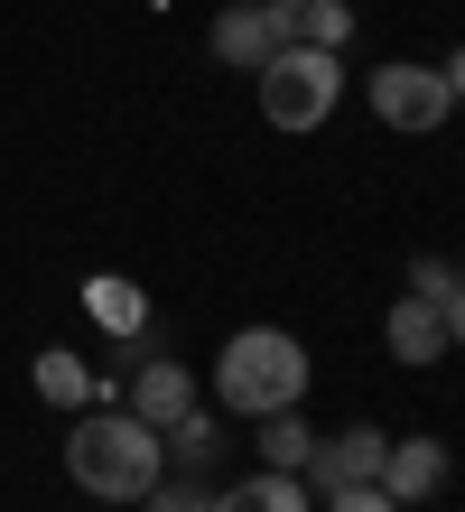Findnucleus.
Instances as JSON below:
<instances>
[{"label":"nucleus","instance_id":"1","mask_svg":"<svg viewBox=\"0 0 465 512\" xmlns=\"http://www.w3.org/2000/svg\"><path fill=\"white\" fill-rule=\"evenodd\" d=\"M66 475H75L93 503H140L168 475V447H159L149 419H131L121 401H93L75 419V438H66Z\"/></svg>","mask_w":465,"mask_h":512},{"label":"nucleus","instance_id":"2","mask_svg":"<svg viewBox=\"0 0 465 512\" xmlns=\"http://www.w3.org/2000/svg\"><path fill=\"white\" fill-rule=\"evenodd\" d=\"M307 345L289 326H242V336L214 354V401L242 410V419H270V410H298L307 401Z\"/></svg>","mask_w":465,"mask_h":512},{"label":"nucleus","instance_id":"3","mask_svg":"<svg viewBox=\"0 0 465 512\" xmlns=\"http://www.w3.org/2000/svg\"><path fill=\"white\" fill-rule=\"evenodd\" d=\"M345 103V56L335 47H279L261 66V122L270 131H317Z\"/></svg>","mask_w":465,"mask_h":512},{"label":"nucleus","instance_id":"4","mask_svg":"<svg viewBox=\"0 0 465 512\" xmlns=\"http://www.w3.org/2000/svg\"><path fill=\"white\" fill-rule=\"evenodd\" d=\"M372 112H382L391 131H438L447 112H456V94H447V75L438 66H410V56H391V66H372Z\"/></svg>","mask_w":465,"mask_h":512},{"label":"nucleus","instance_id":"5","mask_svg":"<svg viewBox=\"0 0 465 512\" xmlns=\"http://www.w3.org/2000/svg\"><path fill=\"white\" fill-rule=\"evenodd\" d=\"M289 47L279 38V19H270V0H233V10H214V56L224 66H242V75H261L270 56Z\"/></svg>","mask_w":465,"mask_h":512},{"label":"nucleus","instance_id":"6","mask_svg":"<svg viewBox=\"0 0 465 512\" xmlns=\"http://www.w3.org/2000/svg\"><path fill=\"white\" fill-rule=\"evenodd\" d=\"M382 457H391V438L354 419L345 438H317V457H307V475H317V494H335V485H382Z\"/></svg>","mask_w":465,"mask_h":512},{"label":"nucleus","instance_id":"7","mask_svg":"<svg viewBox=\"0 0 465 512\" xmlns=\"http://www.w3.org/2000/svg\"><path fill=\"white\" fill-rule=\"evenodd\" d=\"M382 345H391V364L400 373H428L447 354V317L428 308V298H391V317H382Z\"/></svg>","mask_w":465,"mask_h":512},{"label":"nucleus","instance_id":"8","mask_svg":"<svg viewBox=\"0 0 465 512\" xmlns=\"http://www.w3.org/2000/svg\"><path fill=\"white\" fill-rule=\"evenodd\" d=\"M438 485H447V438H391L382 494H391V503H428Z\"/></svg>","mask_w":465,"mask_h":512},{"label":"nucleus","instance_id":"9","mask_svg":"<svg viewBox=\"0 0 465 512\" xmlns=\"http://www.w3.org/2000/svg\"><path fill=\"white\" fill-rule=\"evenodd\" d=\"M289 47H345L354 38V0H270Z\"/></svg>","mask_w":465,"mask_h":512},{"label":"nucleus","instance_id":"10","mask_svg":"<svg viewBox=\"0 0 465 512\" xmlns=\"http://www.w3.org/2000/svg\"><path fill=\"white\" fill-rule=\"evenodd\" d=\"M121 410L149 419V429H168V419L196 410V382H186V364H140V382L121 391Z\"/></svg>","mask_w":465,"mask_h":512},{"label":"nucleus","instance_id":"11","mask_svg":"<svg viewBox=\"0 0 465 512\" xmlns=\"http://www.w3.org/2000/svg\"><path fill=\"white\" fill-rule=\"evenodd\" d=\"M214 512H317V503H307V475L261 466V475H242L233 494H214Z\"/></svg>","mask_w":465,"mask_h":512},{"label":"nucleus","instance_id":"12","mask_svg":"<svg viewBox=\"0 0 465 512\" xmlns=\"http://www.w3.org/2000/svg\"><path fill=\"white\" fill-rule=\"evenodd\" d=\"M28 382H38V401H66V410H84V401H103V391H112L103 373H84L75 354H56V345L28 364Z\"/></svg>","mask_w":465,"mask_h":512},{"label":"nucleus","instance_id":"13","mask_svg":"<svg viewBox=\"0 0 465 512\" xmlns=\"http://www.w3.org/2000/svg\"><path fill=\"white\" fill-rule=\"evenodd\" d=\"M159 447H168V475H205L214 457H224V429H214L205 410H186V419H168V429H159Z\"/></svg>","mask_w":465,"mask_h":512},{"label":"nucleus","instance_id":"14","mask_svg":"<svg viewBox=\"0 0 465 512\" xmlns=\"http://www.w3.org/2000/svg\"><path fill=\"white\" fill-rule=\"evenodd\" d=\"M307 457H317V429H307L298 410H270V419H261V466H279V475H307Z\"/></svg>","mask_w":465,"mask_h":512},{"label":"nucleus","instance_id":"15","mask_svg":"<svg viewBox=\"0 0 465 512\" xmlns=\"http://www.w3.org/2000/svg\"><path fill=\"white\" fill-rule=\"evenodd\" d=\"M84 308L103 317L112 336H140V326H149V298H140L131 280H112V270H103V280H84Z\"/></svg>","mask_w":465,"mask_h":512},{"label":"nucleus","instance_id":"16","mask_svg":"<svg viewBox=\"0 0 465 512\" xmlns=\"http://www.w3.org/2000/svg\"><path fill=\"white\" fill-rule=\"evenodd\" d=\"M140 503H149V512H214V494L196 485V475H159V485H149Z\"/></svg>","mask_w":465,"mask_h":512},{"label":"nucleus","instance_id":"17","mask_svg":"<svg viewBox=\"0 0 465 512\" xmlns=\"http://www.w3.org/2000/svg\"><path fill=\"white\" fill-rule=\"evenodd\" d=\"M447 289H456V261L419 252V261H410V298H428V308H447Z\"/></svg>","mask_w":465,"mask_h":512},{"label":"nucleus","instance_id":"18","mask_svg":"<svg viewBox=\"0 0 465 512\" xmlns=\"http://www.w3.org/2000/svg\"><path fill=\"white\" fill-rule=\"evenodd\" d=\"M326 512H410V503H391L382 485H335V494H326Z\"/></svg>","mask_w":465,"mask_h":512},{"label":"nucleus","instance_id":"19","mask_svg":"<svg viewBox=\"0 0 465 512\" xmlns=\"http://www.w3.org/2000/svg\"><path fill=\"white\" fill-rule=\"evenodd\" d=\"M438 317H447V345H465V280L447 289V308H438Z\"/></svg>","mask_w":465,"mask_h":512},{"label":"nucleus","instance_id":"20","mask_svg":"<svg viewBox=\"0 0 465 512\" xmlns=\"http://www.w3.org/2000/svg\"><path fill=\"white\" fill-rule=\"evenodd\" d=\"M438 75H447V94H456V103H465V47H456V56H447V66H438Z\"/></svg>","mask_w":465,"mask_h":512}]
</instances>
